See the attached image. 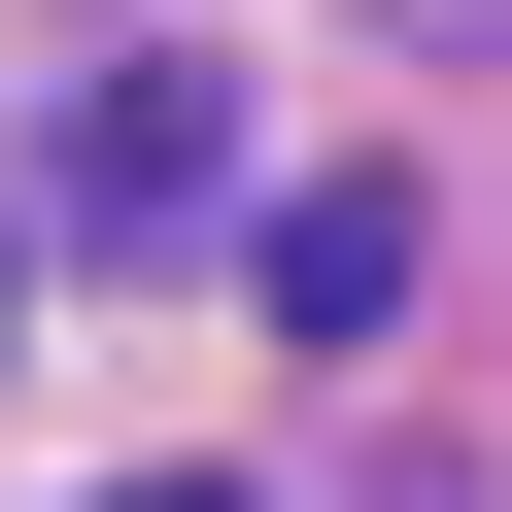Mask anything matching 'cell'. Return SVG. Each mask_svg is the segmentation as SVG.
Listing matches in <instances>:
<instances>
[{
	"instance_id": "obj_3",
	"label": "cell",
	"mask_w": 512,
	"mask_h": 512,
	"mask_svg": "<svg viewBox=\"0 0 512 512\" xmlns=\"http://www.w3.org/2000/svg\"><path fill=\"white\" fill-rule=\"evenodd\" d=\"M103 512H239V478H103Z\"/></svg>"
},
{
	"instance_id": "obj_2",
	"label": "cell",
	"mask_w": 512,
	"mask_h": 512,
	"mask_svg": "<svg viewBox=\"0 0 512 512\" xmlns=\"http://www.w3.org/2000/svg\"><path fill=\"white\" fill-rule=\"evenodd\" d=\"M274 342H410V171H274Z\"/></svg>"
},
{
	"instance_id": "obj_4",
	"label": "cell",
	"mask_w": 512,
	"mask_h": 512,
	"mask_svg": "<svg viewBox=\"0 0 512 512\" xmlns=\"http://www.w3.org/2000/svg\"><path fill=\"white\" fill-rule=\"evenodd\" d=\"M0 342H35V239H0Z\"/></svg>"
},
{
	"instance_id": "obj_1",
	"label": "cell",
	"mask_w": 512,
	"mask_h": 512,
	"mask_svg": "<svg viewBox=\"0 0 512 512\" xmlns=\"http://www.w3.org/2000/svg\"><path fill=\"white\" fill-rule=\"evenodd\" d=\"M35 205H69V239H205V205H239V137H205V69H69V137H35Z\"/></svg>"
}]
</instances>
